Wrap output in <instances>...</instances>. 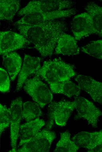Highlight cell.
<instances>
[{"label": "cell", "instance_id": "9", "mask_svg": "<svg viewBox=\"0 0 102 152\" xmlns=\"http://www.w3.org/2000/svg\"><path fill=\"white\" fill-rule=\"evenodd\" d=\"M71 29L77 41L92 34H97L94 27L92 18L86 12L77 14L73 17Z\"/></svg>", "mask_w": 102, "mask_h": 152}, {"label": "cell", "instance_id": "11", "mask_svg": "<svg viewBox=\"0 0 102 152\" xmlns=\"http://www.w3.org/2000/svg\"><path fill=\"white\" fill-rule=\"evenodd\" d=\"M22 99L20 97L17 98L12 101L11 104L10 139L12 149L10 152L17 151V143L22 118Z\"/></svg>", "mask_w": 102, "mask_h": 152}, {"label": "cell", "instance_id": "25", "mask_svg": "<svg viewBox=\"0 0 102 152\" xmlns=\"http://www.w3.org/2000/svg\"><path fill=\"white\" fill-rule=\"evenodd\" d=\"M10 87V80L7 72L0 68V91L5 93L8 91Z\"/></svg>", "mask_w": 102, "mask_h": 152}, {"label": "cell", "instance_id": "10", "mask_svg": "<svg viewBox=\"0 0 102 152\" xmlns=\"http://www.w3.org/2000/svg\"><path fill=\"white\" fill-rule=\"evenodd\" d=\"M30 43L21 34L12 31H0V55L23 48Z\"/></svg>", "mask_w": 102, "mask_h": 152}, {"label": "cell", "instance_id": "12", "mask_svg": "<svg viewBox=\"0 0 102 152\" xmlns=\"http://www.w3.org/2000/svg\"><path fill=\"white\" fill-rule=\"evenodd\" d=\"M77 145L88 150V152H101L102 130L93 132L82 131L72 138Z\"/></svg>", "mask_w": 102, "mask_h": 152}, {"label": "cell", "instance_id": "15", "mask_svg": "<svg viewBox=\"0 0 102 152\" xmlns=\"http://www.w3.org/2000/svg\"><path fill=\"white\" fill-rule=\"evenodd\" d=\"M80 51L74 37L65 33L58 40L55 49V53L63 55H76L79 53Z\"/></svg>", "mask_w": 102, "mask_h": 152}, {"label": "cell", "instance_id": "20", "mask_svg": "<svg viewBox=\"0 0 102 152\" xmlns=\"http://www.w3.org/2000/svg\"><path fill=\"white\" fill-rule=\"evenodd\" d=\"M84 8L92 17L94 28L97 34L102 37V8L93 2L87 3Z\"/></svg>", "mask_w": 102, "mask_h": 152}, {"label": "cell", "instance_id": "16", "mask_svg": "<svg viewBox=\"0 0 102 152\" xmlns=\"http://www.w3.org/2000/svg\"><path fill=\"white\" fill-rule=\"evenodd\" d=\"M45 124L44 120L38 118L21 125L18 147L29 141Z\"/></svg>", "mask_w": 102, "mask_h": 152}, {"label": "cell", "instance_id": "26", "mask_svg": "<svg viewBox=\"0 0 102 152\" xmlns=\"http://www.w3.org/2000/svg\"><path fill=\"white\" fill-rule=\"evenodd\" d=\"M0 135H1V134H0Z\"/></svg>", "mask_w": 102, "mask_h": 152}, {"label": "cell", "instance_id": "22", "mask_svg": "<svg viewBox=\"0 0 102 152\" xmlns=\"http://www.w3.org/2000/svg\"><path fill=\"white\" fill-rule=\"evenodd\" d=\"M39 105L35 102L28 101L22 104V118L27 122L34 120L42 115Z\"/></svg>", "mask_w": 102, "mask_h": 152}, {"label": "cell", "instance_id": "18", "mask_svg": "<svg viewBox=\"0 0 102 152\" xmlns=\"http://www.w3.org/2000/svg\"><path fill=\"white\" fill-rule=\"evenodd\" d=\"M3 64L12 81L15 79L21 68L22 59L17 53L12 52L3 55Z\"/></svg>", "mask_w": 102, "mask_h": 152}, {"label": "cell", "instance_id": "8", "mask_svg": "<svg viewBox=\"0 0 102 152\" xmlns=\"http://www.w3.org/2000/svg\"><path fill=\"white\" fill-rule=\"evenodd\" d=\"M76 11L75 8H72L57 11L29 13L24 15L15 23V25H32L50 20L69 17L75 15Z\"/></svg>", "mask_w": 102, "mask_h": 152}, {"label": "cell", "instance_id": "4", "mask_svg": "<svg viewBox=\"0 0 102 152\" xmlns=\"http://www.w3.org/2000/svg\"><path fill=\"white\" fill-rule=\"evenodd\" d=\"M75 4L71 0H33L18 12V15L36 12H47L71 8Z\"/></svg>", "mask_w": 102, "mask_h": 152}, {"label": "cell", "instance_id": "13", "mask_svg": "<svg viewBox=\"0 0 102 152\" xmlns=\"http://www.w3.org/2000/svg\"><path fill=\"white\" fill-rule=\"evenodd\" d=\"M75 80L81 90L88 94L95 102L102 105V82L90 76L82 74L77 75Z\"/></svg>", "mask_w": 102, "mask_h": 152}, {"label": "cell", "instance_id": "23", "mask_svg": "<svg viewBox=\"0 0 102 152\" xmlns=\"http://www.w3.org/2000/svg\"><path fill=\"white\" fill-rule=\"evenodd\" d=\"M81 51L96 58L102 59V40L91 42L81 48Z\"/></svg>", "mask_w": 102, "mask_h": 152}, {"label": "cell", "instance_id": "7", "mask_svg": "<svg viewBox=\"0 0 102 152\" xmlns=\"http://www.w3.org/2000/svg\"><path fill=\"white\" fill-rule=\"evenodd\" d=\"M56 138L55 132L47 129L37 133L28 142L17 150L19 152H49L52 143Z\"/></svg>", "mask_w": 102, "mask_h": 152}, {"label": "cell", "instance_id": "3", "mask_svg": "<svg viewBox=\"0 0 102 152\" xmlns=\"http://www.w3.org/2000/svg\"><path fill=\"white\" fill-rule=\"evenodd\" d=\"M24 90L41 108L50 103L53 98L51 91L41 80L37 72L32 78L28 79L23 85Z\"/></svg>", "mask_w": 102, "mask_h": 152}, {"label": "cell", "instance_id": "24", "mask_svg": "<svg viewBox=\"0 0 102 152\" xmlns=\"http://www.w3.org/2000/svg\"><path fill=\"white\" fill-rule=\"evenodd\" d=\"M11 121V112L10 108L0 103V134L8 127Z\"/></svg>", "mask_w": 102, "mask_h": 152}, {"label": "cell", "instance_id": "14", "mask_svg": "<svg viewBox=\"0 0 102 152\" xmlns=\"http://www.w3.org/2000/svg\"><path fill=\"white\" fill-rule=\"evenodd\" d=\"M41 58L25 54L23 65L18 75L15 91H19L30 76L36 73L41 67Z\"/></svg>", "mask_w": 102, "mask_h": 152}, {"label": "cell", "instance_id": "6", "mask_svg": "<svg viewBox=\"0 0 102 152\" xmlns=\"http://www.w3.org/2000/svg\"><path fill=\"white\" fill-rule=\"evenodd\" d=\"M74 98L77 112L74 120H85L93 127L97 128L98 119L102 115L101 111L92 102L85 98L79 96Z\"/></svg>", "mask_w": 102, "mask_h": 152}, {"label": "cell", "instance_id": "17", "mask_svg": "<svg viewBox=\"0 0 102 152\" xmlns=\"http://www.w3.org/2000/svg\"><path fill=\"white\" fill-rule=\"evenodd\" d=\"M49 85L52 93L63 94L70 98L79 96L81 93L78 85L69 80L55 82Z\"/></svg>", "mask_w": 102, "mask_h": 152}, {"label": "cell", "instance_id": "5", "mask_svg": "<svg viewBox=\"0 0 102 152\" xmlns=\"http://www.w3.org/2000/svg\"><path fill=\"white\" fill-rule=\"evenodd\" d=\"M75 102L63 100L51 102L48 106L49 120L47 125V129H50L54 121L61 127L66 125L74 110L75 109Z\"/></svg>", "mask_w": 102, "mask_h": 152}, {"label": "cell", "instance_id": "1", "mask_svg": "<svg viewBox=\"0 0 102 152\" xmlns=\"http://www.w3.org/2000/svg\"><path fill=\"white\" fill-rule=\"evenodd\" d=\"M16 27L43 57L52 56L59 39L67 29V24L60 18Z\"/></svg>", "mask_w": 102, "mask_h": 152}, {"label": "cell", "instance_id": "19", "mask_svg": "<svg viewBox=\"0 0 102 152\" xmlns=\"http://www.w3.org/2000/svg\"><path fill=\"white\" fill-rule=\"evenodd\" d=\"M21 1L0 0V20L11 21L19 10Z\"/></svg>", "mask_w": 102, "mask_h": 152}, {"label": "cell", "instance_id": "2", "mask_svg": "<svg viewBox=\"0 0 102 152\" xmlns=\"http://www.w3.org/2000/svg\"><path fill=\"white\" fill-rule=\"evenodd\" d=\"M37 72L49 84L69 80L76 75L72 65L57 58L45 61Z\"/></svg>", "mask_w": 102, "mask_h": 152}, {"label": "cell", "instance_id": "21", "mask_svg": "<svg viewBox=\"0 0 102 152\" xmlns=\"http://www.w3.org/2000/svg\"><path fill=\"white\" fill-rule=\"evenodd\" d=\"M71 134L67 130L60 133V139L54 150L55 152H76L79 148L70 139Z\"/></svg>", "mask_w": 102, "mask_h": 152}]
</instances>
